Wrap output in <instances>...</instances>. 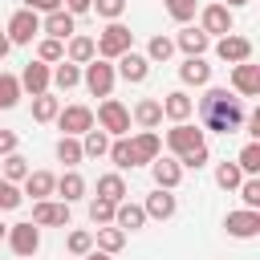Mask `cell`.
Instances as JSON below:
<instances>
[{
  "label": "cell",
  "instance_id": "obj_1",
  "mask_svg": "<svg viewBox=\"0 0 260 260\" xmlns=\"http://www.w3.org/2000/svg\"><path fill=\"white\" fill-rule=\"evenodd\" d=\"M244 126V106L240 98H232L228 89H207L199 98V130L207 134H232Z\"/></svg>",
  "mask_w": 260,
  "mask_h": 260
},
{
  "label": "cell",
  "instance_id": "obj_2",
  "mask_svg": "<svg viewBox=\"0 0 260 260\" xmlns=\"http://www.w3.org/2000/svg\"><path fill=\"white\" fill-rule=\"evenodd\" d=\"M93 45H98V57H102V61H118L122 53H130L134 32H130L122 20H110V24L98 32V41H93Z\"/></svg>",
  "mask_w": 260,
  "mask_h": 260
},
{
  "label": "cell",
  "instance_id": "obj_3",
  "mask_svg": "<svg viewBox=\"0 0 260 260\" xmlns=\"http://www.w3.org/2000/svg\"><path fill=\"white\" fill-rule=\"evenodd\" d=\"M98 126H102L106 134H114V138H126V134H130V110H126L118 98H106V102L98 106Z\"/></svg>",
  "mask_w": 260,
  "mask_h": 260
},
{
  "label": "cell",
  "instance_id": "obj_4",
  "mask_svg": "<svg viewBox=\"0 0 260 260\" xmlns=\"http://www.w3.org/2000/svg\"><path fill=\"white\" fill-rule=\"evenodd\" d=\"M114 65L110 61H102V57H93L85 69H81V81H85V89L93 93V98H110V89H114Z\"/></svg>",
  "mask_w": 260,
  "mask_h": 260
},
{
  "label": "cell",
  "instance_id": "obj_5",
  "mask_svg": "<svg viewBox=\"0 0 260 260\" xmlns=\"http://www.w3.org/2000/svg\"><path fill=\"white\" fill-rule=\"evenodd\" d=\"M4 32H8V45H32V37L41 32V16L28 8H16L12 20L4 24Z\"/></svg>",
  "mask_w": 260,
  "mask_h": 260
},
{
  "label": "cell",
  "instance_id": "obj_6",
  "mask_svg": "<svg viewBox=\"0 0 260 260\" xmlns=\"http://www.w3.org/2000/svg\"><path fill=\"white\" fill-rule=\"evenodd\" d=\"M53 122L61 126L65 138H81L85 130H93V110H89V106H65Z\"/></svg>",
  "mask_w": 260,
  "mask_h": 260
},
{
  "label": "cell",
  "instance_id": "obj_7",
  "mask_svg": "<svg viewBox=\"0 0 260 260\" xmlns=\"http://www.w3.org/2000/svg\"><path fill=\"white\" fill-rule=\"evenodd\" d=\"M20 93L28 89L32 98H41V93H49V85H53V65H45V61H28L24 69H20Z\"/></svg>",
  "mask_w": 260,
  "mask_h": 260
},
{
  "label": "cell",
  "instance_id": "obj_8",
  "mask_svg": "<svg viewBox=\"0 0 260 260\" xmlns=\"http://www.w3.org/2000/svg\"><path fill=\"white\" fill-rule=\"evenodd\" d=\"M8 248L16 252V256H37V248H41V228L28 219V223H12L8 228Z\"/></svg>",
  "mask_w": 260,
  "mask_h": 260
},
{
  "label": "cell",
  "instance_id": "obj_9",
  "mask_svg": "<svg viewBox=\"0 0 260 260\" xmlns=\"http://www.w3.org/2000/svg\"><path fill=\"white\" fill-rule=\"evenodd\" d=\"M167 146H171V154L179 158V154H187V150L203 146V130H199V126H191V122H175V126L167 130Z\"/></svg>",
  "mask_w": 260,
  "mask_h": 260
},
{
  "label": "cell",
  "instance_id": "obj_10",
  "mask_svg": "<svg viewBox=\"0 0 260 260\" xmlns=\"http://www.w3.org/2000/svg\"><path fill=\"white\" fill-rule=\"evenodd\" d=\"M32 223H37V228H69V203L37 199V203H32Z\"/></svg>",
  "mask_w": 260,
  "mask_h": 260
},
{
  "label": "cell",
  "instance_id": "obj_11",
  "mask_svg": "<svg viewBox=\"0 0 260 260\" xmlns=\"http://www.w3.org/2000/svg\"><path fill=\"white\" fill-rule=\"evenodd\" d=\"M215 57H219V61H228V65L252 61V41H248V37H240V32H228V37H219Z\"/></svg>",
  "mask_w": 260,
  "mask_h": 260
},
{
  "label": "cell",
  "instance_id": "obj_12",
  "mask_svg": "<svg viewBox=\"0 0 260 260\" xmlns=\"http://www.w3.org/2000/svg\"><path fill=\"white\" fill-rule=\"evenodd\" d=\"M223 228H228V236L232 240H252V236H260V211H228V219H223Z\"/></svg>",
  "mask_w": 260,
  "mask_h": 260
},
{
  "label": "cell",
  "instance_id": "obj_13",
  "mask_svg": "<svg viewBox=\"0 0 260 260\" xmlns=\"http://www.w3.org/2000/svg\"><path fill=\"white\" fill-rule=\"evenodd\" d=\"M232 24H236V20H232V8H223V4H207V8L199 12V28H203L207 37H211V32H215V37H228Z\"/></svg>",
  "mask_w": 260,
  "mask_h": 260
},
{
  "label": "cell",
  "instance_id": "obj_14",
  "mask_svg": "<svg viewBox=\"0 0 260 260\" xmlns=\"http://www.w3.org/2000/svg\"><path fill=\"white\" fill-rule=\"evenodd\" d=\"M114 73H118L122 81H130V85H138V81H146V77H150V61H146L142 53H134V49H130V53H122V57H118V65H114Z\"/></svg>",
  "mask_w": 260,
  "mask_h": 260
},
{
  "label": "cell",
  "instance_id": "obj_15",
  "mask_svg": "<svg viewBox=\"0 0 260 260\" xmlns=\"http://www.w3.org/2000/svg\"><path fill=\"white\" fill-rule=\"evenodd\" d=\"M232 89L240 98H256L260 93V65H252V61L232 65Z\"/></svg>",
  "mask_w": 260,
  "mask_h": 260
},
{
  "label": "cell",
  "instance_id": "obj_16",
  "mask_svg": "<svg viewBox=\"0 0 260 260\" xmlns=\"http://www.w3.org/2000/svg\"><path fill=\"white\" fill-rule=\"evenodd\" d=\"M130 150H134V167H142V162H154V158L162 154V138H158L154 130H138V134L130 138Z\"/></svg>",
  "mask_w": 260,
  "mask_h": 260
},
{
  "label": "cell",
  "instance_id": "obj_17",
  "mask_svg": "<svg viewBox=\"0 0 260 260\" xmlns=\"http://www.w3.org/2000/svg\"><path fill=\"white\" fill-rule=\"evenodd\" d=\"M41 32H45V37H53V41H69V37L77 32V20H73V12L57 8V12H49V16L41 20Z\"/></svg>",
  "mask_w": 260,
  "mask_h": 260
},
{
  "label": "cell",
  "instance_id": "obj_18",
  "mask_svg": "<svg viewBox=\"0 0 260 260\" xmlns=\"http://www.w3.org/2000/svg\"><path fill=\"white\" fill-rule=\"evenodd\" d=\"M98 57V45H93V37H81V32H73L69 41H65V61L69 65H89Z\"/></svg>",
  "mask_w": 260,
  "mask_h": 260
},
{
  "label": "cell",
  "instance_id": "obj_19",
  "mask_svg": "<svg viewBox=\"0 0 260 260\" xmlns=\"http://www.w3.org/2000/svg\"><path fill=\"white\" fill-rule=\"evenodd\" d=\"M158 106H162V118H171V122H187V118L195 114V102H191L183 89H171Z\"/></svg>",
  "mask_w": 260,
  "mask_h": 260
},
{
  "label": "cell",
  "instance_id": "obj_20",
  "mask_svg": "<svg viewBox=\"0 0 260 260\" xmlns=\"http://www.w3.org/2000/svg\"><path fill=\"white\" fill-rule=\"evenodd\" d=\"M150 175H154V183L162 187V191H175L179 187V179H183V167H179V158H154L150 162Z\"/></svg>",
  "mask_w": 260,
  "mask_h": 260
},
{
  "label": "cell",
  "instance_id": "obj_21",
  "mask_svg": "<svg viewBox=\"0 0 260 260\" xmlns=\"http://www.w3.org/2000/svg\"><path fill=\"white\" fill-rule=\"evenodd\" d=\"M175 207H179V203H175V195H171V191H162V187H158L154 195H146V203H142L146 219H171V215H175Z\"/></svg>",
  "mask_w": 260,
  "mask_h": 260
},
{
  "label": "cell",
  "instance_id": "obj_22",
  "mask_svg": "<svg viewBox=\"0 0 260 260\" xmlns=\"http://www.w3.org/2000/svg\"><path fill=\"white\" fill-rule=\"evenodd\" d=\"M207 45H211V37H207L203 28H183V32L175 37V49H183L187 57H203Z\"/></svg>",
  "mask_w": 260,
  "mask_h": 260
},
{
  "label": "cell",
  "instance_id": "obj_23",
  "mask_svg": "<svg viewBox=\"0 0 260 260\" xmlns=\"http://www.w3.org/2000/svg\"><path fill=\"white\" fill-rule=\"evenodd\" d=\"M142 223H146V211H142L138 203H126V199H122V203L114 207V228H122V232H138Z\"/></svg>",
  "mask_w": 260,
  "mask_h": 260
},
{
  "label": "cell",
  "instance_id": "obj_24",
  "mask_svg": "<svg viewBox=\"0 0 260 260\" xmlns=\"http://www.w3.org/2000/svg\"><path fill=\"white\" fill-rule=\"evenodd\" d=\"M179 77H183V85H207L211 81V65L203 57H187L179 65Z\"/></svg>",
  "mask_w": 260,
  "mask_h": 260
},
{
  "label": "cell",
  "instance_id": "obj_25",
  "mask_svg": "<svg viewBox=\"0 0 260 260\" xmlns=\"http://www.w3.org/2000/svg\"><path fill=\"white\" fill-rule=\"evenodd\" d=\"M53 187H57V175H49V171H28V179H24V191H20V195L49 199V195H53Z\"/></svg>",
  "mask_w": 260,
  "mask_h": 260
},
{
  "label": "cell",
  "instance_id": "obj_26",
  "mask_svg": "<svg viewBox=\"0 0 260 260\" xmlns=\"http://www.w3.org/2000/svg\"><path fill=\"white\" fill-rule=\"evenodd\" d=\"M134 122H138L142 130H154V126L162 122V106H158V98H142V102L134 106Z\"/></svg>",
  "mask_w": 260,
  "mask_h": 260
},
{
  "label": "cell",
  "instance_id": "obj_27",
  "mask_svg": "<svg viewBox=\"0 0 260 260\" xmlns=\"http://www.w3.org/2000/svg\"><path fill=\"white\" fill-rule=\"evenodd\" d=\"M57 195H61V203H73V199H81L85 195V179L77 175V171H65L61 179H57V187H53Z\"/></svg>",
  "mask_w": 260,
  "mask_h": 260
},
{
  "label": "cell",
  "instance_id": "obj_28",
  "mask_svg": "<svg viewBox=\"0 0 260 260\" xmlns=\"http://www.w3.org/2000/svg\"><path fill=\"white\" fill-rule=\"evenodd\" d=\"M93 244H98V252L114 256V252H122V244H126V232H122V228H114V223H106V228H98Z\"/></svg>",
  "mask_w": 260,
  "mask_h": 260
},
{
  "label": "cell",
  "instance_id": "obj_29",
  "mask_svg": "<svg viewBox=\"0 0 260 260\" xmlns=\"http://www.w3.org/2000/svg\"><path fill=\"white\" fill-rule=\"evenodd\" d=\"M106 150H110V134L106 130H85L81 134V154L85 158H102Z\"/></svg>",
  "mask_w": 260,
  "mask_h": 260
},
{
  "label": "cell",
  "instance_id": "obj_30",
  "mask_svg": "<svg viewBox=\"0 0 260 260\" xmlns=\"http://www.w3.org/2000/svg\"><path fill=\"white\" fill-rule=\"evenodd\" d=\"M98 199L122 203V199H126V179H122V175H102V179H98Z\"/></svg>",
  "mask_w": 260,
  "mask_h": 260
},
{
  "label": "cell",
  "instance_id": "obj_31",
  "mask_svg": "<svg viewBox=\"0 0 260 260\" xmlns=\"http://www.w3.org/2000/svg\"><path fill=\"white\" fill-rule=\"evenodd\" d=\"M61 114V102L53 98V93H41V98H32V122H53Z\"/></svg>",
  "mask_w": 260,
  "mask_h": 260
},
{
  "label": "cell",
  "instance_id": "obj_32",
  "mask_svg": "<svg viewBox=\"0 0 260 260\" xmlns=\"http://www.w3.org/2000/svg\"><path fill=\"white\" fill-rule=\"evenodd\" d=\"M236 167H240V175H248V179H256V175H260V142H248V146L240 150V158H236Z\"/></svg>",
  "mask_w": 260,
  "mask_h": 260
},
{
  "label": "cell",
  "instance_id": "obj_33",
  "mask_svg": "<svg viewBox=\"0 0 260 260\" xmlns=\"http://www.w3.org/2000/svg\"><path fill=\"white\" fill-rule=\"evenodd\" d=\"M28 171H32V167H28L24 154H4V175H0V179H8V183H24Z\"/></svg>",
  "mask_w": 260,
  "mask_h": 260
},
{
  "label": "cell",
  "instance_id": "obj_34",
  "mask_svg": "<svg viewBox=\"0 0 260 260\" xmlns=\"http://www.w3.org/2000/svg\"><path fill=\"white\" fill-rule=\"evenodd\" d=\"M77 81H81V65L57 61V69H53V85H57V89H73Z\"/></svg>",
  "mask_w": 260,
  "mask_h": 260
},
{
  "label": "cell",
  "instance_id": "obj_35",
  "mask_svg": "<svg viewBox=\"0 0 260 260\" xmlns=\"http://www.w3.org/2000/svg\"><path fill=\"white\" fill-rule=\"evenodd\" d=\"M57 158L73 171V167L85 158V154H81V138H65V134H61V142H57Z\"/></svg>",
  "mask_w": 260,
  "mask_h": 260
},
{
  "label": "cell",
  "instance_id": "obj_36",
  "mask_svg": "<svg viewBox=\"0 0 260 260\" xmlns=\"http://www.w3.org/2000/svg\"><path fill=\"white\" fill-rule=\"evenodd\" d=\"M106 154H110V162H114L118 171H126V167H134V150H130V138H114Z\"/></svg>",
  "mask_w": 260,
  "mask_h": 260
},
{
  "label": "cell",
  "instance_id": "obj_37",
  "mask_svg": "<svg viewBox=\"0 0 260 260\" xmlns=\"http://www.w3.org/2000/svg\"><path fill=\"white\" fill-rule=\"evenodd\" d=\"M37 61H45V65H57V61H65V41H53V37H45V41L37 45Z\"/></svg>",
  "mask_w": 260,
  "mask_h": 260
},
{
  "label": "cell",
  "instance_id": "obj_38",
  "mask_svg": "<svg viewBox=\"0 0 260 260\" xmlns=\"http://www.w3.org/2000/svg\"><path fill=\"white\" fill-rule=\"evenodd\" d=\"M171 53H175V41L171 37H150V45H146V61L154 65V61H171Z\"/></svg>",
  "mask_w": 260,
  "mask_h": 260
},
{
  "label": "cell",
  "instance_id": "obj_39",
  "mask_svg": "<svg viewBox=\"0 0 260 260\" xmlns=\"http://www.w3.org/2000/svg\"><path fill=\"white\" fill-rule=\"evenodd\" d=\"M20 102V81L12 73H0V110H12Z\"/></svg>",
  "mask_w": 260,
  "mask_h": 260
},
{
  "label": "cell",
  "instance_id": "obj_40",
  "mask_svg": "<svg viewBox=\"0 0 260 260\" xmlns=\"http://www.w3.org/2000/svg\"><path fill=\"white\" fill-rule=\"evenodd\" d=\"M162 8H167V16H171V20H179V24H187V20L195 16V8H199V0H162Z\"/></svg>",
  "mask_w": 260,
  "mask_h": 260
},
{
  "label": "cell",
  "instance_id": "obj_41",
  "mask_svg": "<svg viewBox=\"0 0 260 260\" xmlns=\"http://www.w3.org/2000/svg\"><path fill=\"white\" fill-rule=\"evenodd\" d=\"M215 183H219L223 191H236V187L244 183V175H240L236 162H219V167H215Z\"/></svg>",
  "mask_w": 260,
  "mask_h": 260
},
{
  "label": "cell",
  "instance_id": "obj_42",
  "mask_svg": "<svg viewBox=\"0 0 260 260\" xmlns=\"http://www.w3.org/2000/svg\"><path fill=\"white\" fill-rule=\"evenodd\" d=\"M114 207L118 203H110V199H89V219L98 228H106V223H114Z\"/></svg>",
  "mask_w": 260,
  "mask_h": 260
},
{
  "label": "cell",
  "instance_id": "obj_43",
  "mask_svg": "<svg viewBox=\"0 0 260 260\" xmlns=\"http://www.w3.org/2000/svg\"><path fill=\"white\" fill-rule=\"evenodd\" d=\"M236 191H240V199H244L248 211H260V179H244Z\"/></svg>",
  "mask_w": 260,
  "mask_h": 260
},
{
  "label": "cell",
  "instance_id": "obj_44",
  "mask_svg": "<svg viewBox=\"0 0 260 260\" xmlns=\"http://www.w3.org/2000/svg\"><path fill=\"white\" fill-rule=\"evenodd\" d=\"M89 8H93L98 16H106V20H118V16L126 12V0H89Z\"/></svg>",
  "mask_w": 260,
  "mask_h": 260
},
{
  "label": "cell",
  "instance_id": "obj_45",
  "mask_svg": "<svg viewBox=\"0 0 260 260\" xmlns=\"http://www.w3.org/2000/svg\"><path fill=\"white\" fill-rule=\"evenodd\" d=\"M20 187L16 183H8V179H0V211H12V207H20Z\"/></svg>",
  "mask_w": 260,
  "mask_h": 260
},
{
  "label": "cell",
  "instance_id": "obj_46",
  "mask_svg": "<svg viewBox=\"0 0 260 260\" xmlns=\"http://www.w3.org/2000/svg\"><path fill=\"white\" fill-rule=\"evenodd\" d=\"M207 158H211V150H207V142H203V146H195V150L179 154V167H191V171H199V167H207Z\"/></svg>",
  "mask_w": 260,
  "mask_h": 260
},
{
  "label": "cell",
  "instance_id": "obj_47",
  "mask_svg": "<svg viewBox=\"0 0 260 260\" xmlns=\"http://www.w3.org/2000/svg\"><path fill=\"white\" fill-rule=\"evenodd\" d=\"M65 244H69V252H73V256L93 252V236H89V232H81V228H77V232H69V240H65Z\"/></svg>",
  "mask_w": 260,
  "mask_h": 260
},
{
  "label": "cell",
  "instance_id": "obj_48",
  "mask_svg": "<svg viewBox=\"0 0 260 260\" xmlns=\"http://www.w3.org/2000/svg\"><path fill=\"white\" fill-rule=\"evenodd\" d=\"M61 4H65V0H24V8H28V12H45V16H49V12H57Z\"/></svg>",
  "mask_w": 260,
  "mask_h": 260
},
{
  "label": "cell",
  "instance_id": "obj_49",
  "mask_svg": "<svg viewBox=\"0 0 260 260\" xmlns=\"http://www.w3.org/2000/svg\"><path fill=\"white\" fill-rule=\"evenodd\" d=\"M0 154H16V134L12 130H0Z\"/></svg>",
  "mask_w": 260,
  "mask_h": 260
},
{
  "label": "cell",
  "instance_id": "obj_50",
  "mask_svg": "<svg viewBox=\"0 0 260 260\" xmlns=\"http://www.w3.org/2000/svg\"><path fill=\"white\" fill-rule=\"evenodd\" d=\"M65 12H73V16L89 12V0H65Z\"/></svg>",
  "mask_w": 260,
  "mask_h": 260
},
{
  "label": "cell",
  "instance_id": "obj_51",
  "mask_svg": "<svg viewBox=\"0 0 260 260\" xmlns=\"http://www.w3.org/2000/svg\"><path fill=\"white\" fill-rule=\"evenodd\" d=\"M81 260H114V256H106V252H85Z\"/></svg>",
  "mask_w": 260,
  "mask_h": 260
},
{
  "label": "cell",
  "instance_id": "obj_52",
  "mask_svg": "<svg viewBox=\"0 0 260 260\" xmlns=\"http://www.w3.org/2000/svg\"><path fill=\"white\" fill-rule=\"evenodd\" d=\"M8 49H12V45H8V32H4V28H0V57H4V53H8Z\"/></svg>",
  "mask_w": 260,
  "mask_h": 260
},
{
  "label": "cell",
  "instance_id": "obj_53",
  "mask_svg": "<svg viewBox=\"0 0 260 260\" xmlns=\"http://www.w3.org/2000/svg\"><path fill=\"white\" fill-rule=\"evenodd\" d=\"M248 0H223V8H244Z\"/></svg>",
  "mask_w": 260,
  "mask_h": 260
},
{
  "label": "cell",
  "instance_id": "obj_54",
  "mask_svg": "<svg viewBox=\"0 0 260 260\" xmlns=\"http://www.w3.org/2000/svg\"><path fill=\"white\" fill-rule=\"evenodd\" d=\"M4 236H8V228H0V240H4Z\"/></svg>",
  "mask_w": 260,
  "mask_h": 260
}]
</instances>
